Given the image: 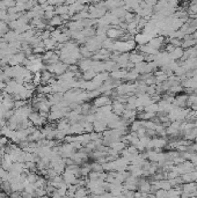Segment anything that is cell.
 <instances>
[{"label":"cell","instance_id":"6da1fadb","mask_svg":"<svg viewBox=\"0 0 197 198\" xmlns=\"http://www.w3.org/2000/svg\"><path fill=\"white\" fill-rule=\"evenodd\" d=\"M125 110V104H123L121 102H118V101H114L113 103H111V111L116 114V115H122L123 114V111Z\"/></svg>","mask_w":197,"mask_h":198},{"label":"cell","instance_id":"7a4b0ae2","mask_svg":"<svg viewBox=\"0 0 197 198\" xmlns=\"http://www.w3.org/2000/svg\"><path fill=\"white\" fill-rule=\"evenodd\" d=\"M43 44H44L45 50H55L57 47V41L53 37H49L46 40H43Z\"/></svg>","mask_w":197,"mask_h":198},{"label":"cell","instance_id":"3957f363","mask_svg":"<svg viewBox=\"0 0 197 198\" xmlns=\"http://www.w3.org/2000/svg\"><path fill=\"white\" fill-rule=\"evenodd\" d=\"M130 62L133 63V64H138V63H141L144 62V55L140 52H132L130 53Z\"/></svg>","mask_w":197,"mask_h":198},{"label":"cell","instance_id":"277c9868","mask_svg":"<svg viewBox=\"0 0 197 198\" xmlns=\"http://www.w3.org/2000/svg\"><path fill=\"white\" fill-rule=\"evenodd\" d=\"M64 23V21L62 20V16L60 15H55L51 20H49V26H51V27H55V28H57V27H60L62 24Z\"/></svg>","mask_w":197,"mask_h":198},{"label":"cell","instance_id":"5b68a950","mask_svg":"<svg viewBox=\"0 0 197 198\" xmlns=\"http://www.w3.org/2000/svg\"><path fill=\"white\" fill-rule=\"evenodd\" d=\"M55 13L57 15H62V14H69V5H58L55 8Z\"/></svg>","mask_w":197,"mask_h":198},{"label":"cell","instance_id":"8992f818","mask_svg":"<svg viewBox=\"0 0 197 198\" xmlns=\"http://www.w3.org/2000/svg\"><path fill=\"white\" fill-rule=\"evenodd\" d=\"M129 126H130V130H131V131H134V132H137V131H138L139 129L141 128L143 125H141V121L137 118V119L132 121V122H131V124H130Z\"/></svg>","mask_w":197,"mask_h":198},{"label":"cell","instance_id":"52a82bcc","mask_svg":"<svg viewBox=\"0 0 197 198\" xmlns=\"http://www.w3.org/2000/svg\"><path fill=\"white\" fill-rule=\"evenodd\" d=\"M162 37H156V38H153V40H151L150 43L149 44H151L153 48H156V49H160L162 45Z\"/></svg>","mask_w":197,"mask_h":198},{"label":"cell","instance_id":"ba28073f","mask_svg":"<svg viewBox=\"0 0 197 198\" xmlns=\"http://www.w3.org/2000/svg\"><path fill=\"white\" fill-rule=\"evenodd\" d=\"M95 76H96V72L94 70H92V69L88 71H85V72L82 73V78H84L85 80H92Z\"/></svg>","mask_w":197,"mask_h":198},{"label":"cell","instance_id":"9c48e42d","mask_svg":"<svg viewBox=\"0 0 197 198\" xmlns=\"http://www.w3.org/2000/svg\"><path fill=\"white\" fill-rule=\"evenodd\" d=\"M169 43L173 44L174 47H182V40L181 38H177V37H172L169 40Z\"/></svg>","mask_w":197,"mask_h":198},{"label":"cell","instance_id":"30bf717a","mask_svg":"<svg viewBox=\"0 0 197 198\" xmlns=\"http://www.w3.org/2000/svg\"><path fill=\"white\" fill-rule=\"evenodd\" d=\"M56 15V13H55V11H46V12H44V15H43V19L44 20H51L53 16Z\"/></svg>","mask_w":197,"mask_h":198},{"label":"cell","instance_id":"8fae6325","mask_svg":"<svg viewBox=\"0 0 197 198\" xmlns=\"http://www.w3.org/2000/svg\"><path fill=\"white\" fill-rule=\"evenodd\" d=\"M7 19H8V13L7 11H2V9H0V21H7Z\"/></svg>","mask_w":197,"mask_h":198},{"label":"cell","instance_id":"7c38bea8","mask_svg":"<svg viewBox=\"0 0 197 198\" xmlns=\"http://www.w3.org/2000/svg\"><path fill=\"white\" fill-rule=\"evenodd\" d=\"M175 48L176 47H174L173 44H170V43H168L167 45L165 47V52H167V53H172L175 50Z\"/></svg>","mask_w":197,"mask_h":198},{"label":"cell","instance_id":"4fadbf2b","mask_svg":"<svg viewBox=\"0 0 197 198\" xmlns=\"http://www.w3.org/2000/svg\"><path fill=\"white\" fill-rule=\"evenodd\" d=\"M7 13L8 14H16V13H19V11H17L16 6H12L7 8Z\"/></svg>","mask_w":197,"mask_h":198},{"label":"cell","instance_id":"5bb4252c","mask_svg":"<svg viewBox=\"0 0 197 198\" xmlns=\"http://www.w3.org/2000/svg\"><path fill=\"white\" fill-rule=\"evenodd\" d=\"M78 0H65V5H73V4H75Z\"/></svg>","mask_w":197,"mask_h":198}]
</instances>
